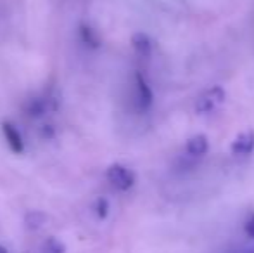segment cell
I'll return each instance as SVG.
<instances>
[{
	"mask_svg": "<svg viewBox=\"0 0 254 253\" xmlns=\"http://www.w3.org/2000/svg\"><path fill=\"white\" fill-rule=\"evenodd\" d=\"M244 231H246V234H248V236L251 238V240H254V212L249 213L248 219H246Z\"/></svg>",
	"mask_w": 254,
	"mask_h": 253,
	"instance_id": "7",
	"label": "cell"
},
{
	"mask_svg": "<svg viewBox=\"0 0 254 253\" xmlns=\"http://www.w3.org/2000/svg\"><path fill=\"white\" fill-rule=\"evenodd\" d=\"M133 45L140 54L144 56H149L151 54V40L145 33H138L133 37Z\"/></svg>",
	"mask_w": 254,
	"mask_h": 253,
	"instance_id": "6",
	"label": "cell"
},
{
	"mask_svg": "<svg viewBox=\"0 0 254 253\" xmlns=\"http://www.w3.org/2000/svg\"><path fill=\"white\" fill-rule=\"evenodd\" d=\"M246 253H254V250H248V252H246Z\"/></svg>",
	"mask_w": 254,
	"mask_h": 253,
	"instance_id": "8",
	"label": "cell"
},
{
	"mask_svg": "<svg viewBox=\"0 0 254 253\" xmlns=\"http://www.w3.org/2000/svg\"><path fill=\"white\" fill-rule=\"evenodd\" d=\"M135 97H137L138 109H142V111H145V109H149L152 106V90L140 73L135 75Z\"/></svg>",
	"mask_w": 254,
	"mask_h": 253,
	"instance_id": "3",
	"label": "cell"
},
{
	"mask_svg": "<svg viewBox=\"0 0 254 253\" xmlns=\"http://www.w3.org/2000/svg\"><path fill=\"white\" fill-rule=\"evenodd\" d=\"M225 99H227V92H225L220 85H214V87L207 88V90H204L202 94L199 95L197 101H195L194 109L197 115H207V113L220 108L225 102Z\"/></svg>",
	"mask_w": 254,
	"mask_h": 253,
	"instance_id": "1",
	"label": "cell"
},
{
	"mask_svg": "<svg viewBox=\"0 0 254 253\" xmlns=\"http://www.w3.org/2000/svg\"><path fill=\"white\" fill-rule=\"evenodd\" d=\"M185 149L190 156H204L209 149V142H207V137L204 134H195L192 135L190 139L185 144Z\"/></svg>",
	"mask_w": 254,
	"mask_h": 253,
	"instance_id": "5",
	"label": "cell"
},
{
	"mask_svg": "<svg viewBox=\"0 0 254 253\" xmlns=\"http://www.w3.org/2000/svg\"><path fill=\"white\" fill-rule=\"evenodd\" d=\"M107 177H109L111 184H113L114 187H118V189H121V191L130 189V187L133 186V182H135L133 173H131L128 169H125V167H121V165H113V167H111L109 172H107Z\"/></svg>",
	"mask_w": 254,
	"mask_h": 253,
	"instance_id": "2",
	"label": "cell"
},
{
	"mask_svg": "<svg viewBox=\"0 0 254 253\" xmlns=\"http://www.w3.org/2000/svg\"><path fill=\"white\" fill-rule=\"evenodd\" d=\"M230 151L235 156H248L254 151V130H244L232 141Z\"/></svg>",
	"mask_w": 254,
	"mask_h": 253,
	"instance_id": "4",
	"label": "cell"
}]
</instances>
